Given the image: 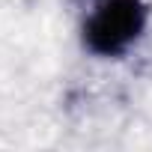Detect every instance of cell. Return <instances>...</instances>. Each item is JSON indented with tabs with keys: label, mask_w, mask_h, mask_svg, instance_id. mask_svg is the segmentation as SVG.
<instances>
[{
	"label": "cell",
	"mask_w": 152,
	"mask_h": 152,
	"mask_svg": "<svg viewBox=\"0 0 152 152\" xmlns=\"http://www.w3.org/2000/svg\"><path fill=\"white\" fill-rule=\"evenodd\" d=\"M143 0H99L84 27V39L96 54H119L143 33Z\"/></svg>",
	"instance_id": "1"
}]
</instances>
